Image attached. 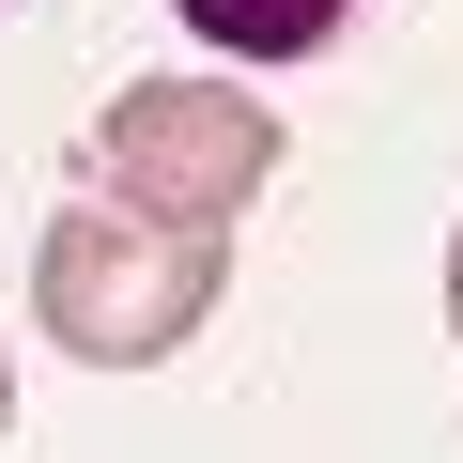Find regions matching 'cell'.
<instances>
[{
    "label": "cell",
    "instance_id": "cell-1",
    "mask_svg": "<svg viewBox=\"0 0 463 463\" xmlns=\"http://www.w3.org/2000/svg\"><path fill=\"white\" fill-rule=\"evenodd\" d=\"M216 279H232L216 232H155L124 201H78L32 248V325L62 355H93V371H155L185 325H216Z\"/></svg>",
    "mask_w": 463,
    "mask_h": 463
},
{
    "label": "cell",
    "instance_id": "cell-2",
    "mask_svg": "<svg viewBox=\"0 0 463 463\" xmlns=\"http://www.w3.org/2000/svg\"><path fill=\"white\" fill-rule=\"evenodd\" d=\"M263 170H279V109L232 93V78H139L93 124V201H124L155 232H216L232 248V216L263 201Z\"/></svg>",
    "mask_w": 463,
    "mask_h": 463
},
{
    "label": "cell",
    "instance_id": "cell-3",
    "mask_svg": "<svg viewBox=\"0 0 463 463\" xmlns=\"http://www.w3.org/2000/svg\"><path fill=\"white\" fill-rule=\"evenodd\" d=\"M170 16H185L201 47H232V62H309L355 0H170Z\"/></svg>",
    "mask_w": 463,
    "mask_h": 463
},
{
    "label": "cell",
    "instance_id": "cell-4",
    "mask_svg": "<svg viewBox=\"0 0 463 463\" xmlns=\"http://www.w3.org/2000/svg\"><path fill=\"white\" fill-rule=\"evenodd\" d=\"M448 340H463V232H448Z\"/></svg>",
    "mask_w": 463,
    "mask_h": 463
},
{
    "label": "cell",
    "instance_id": "cell-5",
    "mask_svg": "<svg viewBox=\"0 0 463 463\" xmlns=\"http://www.w3.org/2000/svg\"><path fill=\"white\" fill-rule=\"evenodd\" d=\"M0 417H16V355H0Z\"/></svg>",
    "mask_w": 463,
    "mask_h": 463
}]
</instances>
